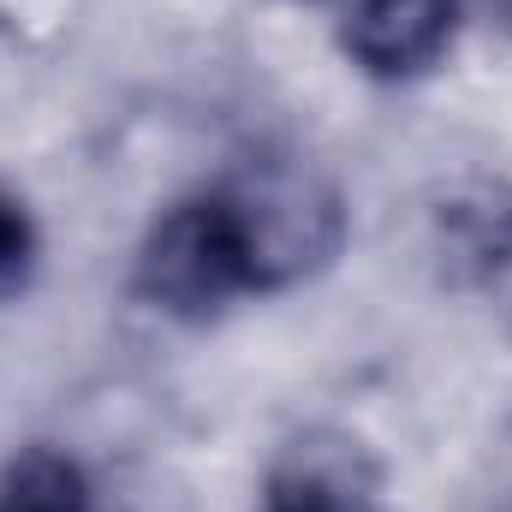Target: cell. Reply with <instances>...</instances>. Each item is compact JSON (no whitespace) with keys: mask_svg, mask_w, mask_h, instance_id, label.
<instances>
[{"mask_svg":"<svg viewBox=\"0 0 512 512\" xmlns=\"http://www.w3.org/2000/svg\"><path fill=\"white\" fill-rule=\"evenodd\" d=\"M340 245V209L298 173L203 185L155 215L131 262V292L173 322H215L256 292H280Z\"/></svg>","mask_w":512,"mask_h":512,"instance_id":"cell-1","label":"cell"},{"mask_svg":"<svg viewBox=\"0 0 512 512\" xmlns=\"http://www.w3.org/2000/svg\"><path fill=\"white\" fill-rule=\"evenodd\" d=\"M459 0H352L346 54L370 78H417L453 48Z\"/></svg>","mask_w":512,"mask_h":512,"instance_id":"cell-2","label":"cell"},{"mask_svg":"<svg viewBox=\"0 0 512 512\" xmlns=\"http://www.w3.org/2000/svg\"><path fill=\"white\" fill-rule=\"evenodd\" d=\"M0 512H102L84 465L60 447H24L0 471Z\"/></svg>","mask_w":512,"mask_h":512,"instance_id":"cell-3","label":"cell"},{"mask_svg":"<svg viewBox=\"0 0 512 512\" xmlns=\"http://www.w3.org/2000/svg\"><path fill=\"white\" fill-rule=\"evenodd\" d=\"M256 512H376V501H370L364 483H352L340 465L292 459V465H280V471L268 477Z\"/></svg>","mask_w":512,"mask_h":512,"instance_id":"cell-4","label":"cell"},{"mask_svg":"<svg viewBox=\"0 0 512 512\" xmlns=\"http://www.w3.org/2000/svg\"><path fill=\"white\" fill-rule=\"evenodd\" d=\"M36 256H42V239H36V221L18 197L0 191V304L18 298L36 274Z\"/></svg>","mask_w":512,"mask_h":512,"instance_id":"cell-5","label":"cell"}]
</instances>
